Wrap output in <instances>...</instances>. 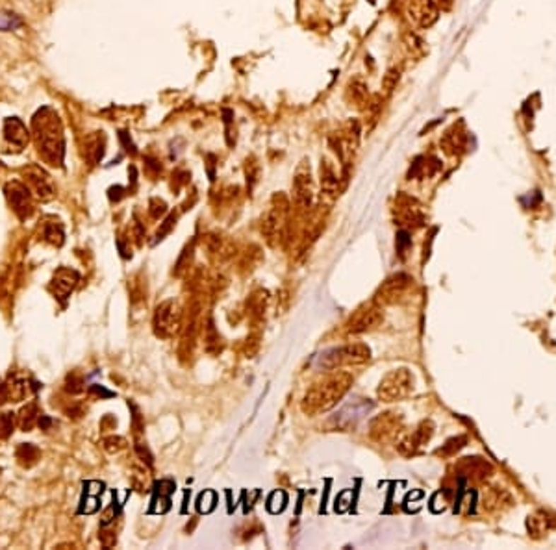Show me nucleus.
I'll list each match as a JSON object with an SVG mask.
<instances>
[{
    "instance_id": "nucleus-1",
    "label": "nucleus",
    "mask_w": 556,
    "mask_h": 550,
    "mask_svg": "<svg viewBox=\"0 0 556 550\" xmlns=\"http://www.w3.org/2000/svg\"><path fill=\"white\" fill-rule=\"evenodd\" d=\"M32 131L40 156L49 165L64 167L65 137L58 113L49 106L40 107L32 119Z\"/></svg>"
},
{
    "instance_id": "nucleus-2",
    "label": "nucleus",
    "mask_w": 556,
    "mask_h": 550,
    "mask_svg": "<svg viewBox=\"0 0 556 550\" xmlns=\"http://www.w3.org/2000/svg\"><path fill=\"white\" fill-rule=\"evenodd\" d=\"M352 376L343 370H334L310 387L303 399V411L310 417L327 414L351 390Z\"/></svg>"
},
{
    "instance_id": "nucleus-3",
    "label": "nucleus",
    "mask_w": 556,
    "mask_h": 550,
    "mask_svg": "<svg viewBox=\"0 0 556 550\" xmlns=\"http://www.w3.org/2000/svg\"><path fill=\"white\" fill-rule=\"evenodd\" d=\"M371 360V349L366 343H349V345L334 346L323 352L318 358V365L323 370H336L343 367L364 365Z\"/></svg>"
},
{
    "instance_id": "nucleus-4",
    "label": "nucleus",
    "mask_w": 556,
    "mask_h": 550,
    "mask_svg": "<svg viewBox=\"0 0 556 550\" xmlns=\"http://www.w3.org/2000/svg\"><path fill=\"white\" fill-rule=\"evenodd\" d=\"M414 384L415 378L412 375V370L400 367V369L390 370L382 378L376 394H378V399L382 402H397V400L406 399L414 391Z\"/></svg>"
},
{
    "instance_id": "nucleus-5",
    "label": "nucleus",
    "mask_w": 556,
    "mask_h": 550,
    "mask_svg": "<svg viewBox=\"0 0 556 550\" xmlns=\"http://www.w3.org/2000/svg\"><path fill=\"white\" fill-rule=\"evenodd\" d=\"M286 221H288V204L282 197H274L269 210L265 211L264 221H262V232L265 234L269 243L277 245L282 239Z\"/></svg>"
},
{
    "instance_id": "nucleus-6",
    "label": "nucleus",
    "mask_w": 556,
    "mask_h": 550,
    "mask_svg": "<svg viewBox=\"0 0 556 550\" xmlns=\"http://www.w3.org/2000/svg\"><path fill=\"white\" fill-rule=\"evenodd\" d=\"M384 321V313H382V306H378L375 300L371 304H364L349 317V321L345 324V330L352 336L357 334H366V332L375 330L376 327H381V322Z\"/></svg>"
},
{
    "instance_id": "nucleus-7",
    "label": "nucleus",
    "mask_w": 556,
    "mask_h": 550,
    "mask_svg": "<svg viewBox=\"0 0 556 550\" xmlns=\"http://www.w3.org/2000/svg\"><path fill=\"white\" fill-rule=\"evenodd\" d=\"M414 286V278L410 274L397 273L393 276H390L382 283L378 291L375 295V302L378 306H388V304H395V302L402 300L408 295V291Z\"/></svg>"
},
{
    "instance_id": "nucleus-8",
    "label": "nucleus",
    "mask_w": 556,
    "mask_h": 550,
    "mask_svg": "<svg viewBox=\"0 0 556 550\" xmlns=\"http://www.w3.org/2000/svg\"><path fill=\"white\" fill-rule=\"evenodd\" d=\"M180 324H182V313H180V308L176 306V302L175 300L161 302L160 306L156 308V312H154V321H152V327H154L156 336L173 337L176 332L180 330Z\"/></svg>"
},
{
    "instance_id": "nucleus-9",
    "label": "nucleus",
    "mask_w": 556,
    "mask_h": 550,
    "mask_svg": "<svg viewBox=\"0 0 556 550\" xmlns=\"http://www.w3.org/2000/svg\"><path fill=\"white\" fill-rule=\"evenodd\" d=\"M4 193L6 199H8V204L11 206V210L15 211V215L21 221H26L30 215L34 213V195L26 187V184L19 180L8 182L4 187Z\"/></svg>"
},
{
    "instance_id": "nucleus-10",
    "label": "nucleus",
    "mask_w": 556,
    "mask_h": 550,
    "mask_svg": "<svg viewBox=\"0 0 556 550\" xmlns=\"http://www.w3.org/2000/svg\"><path fill=\"white\" fill-rule=\"evenodd\" d=\"M23 176H25L26 187L32 191L35 199L43 200V202L54 199L56 187H54L50 176L47 175V170L41 169L40 165H28L23 169Z\"/></svg>"
},
{
    "instance_id": "nucleus-11",
    "label": "nucleus",
    "mask_w": 556,
    "mask_h": 550,
    "mask_svg": "<svg viewBox=\"0 0 556 550\" xmlns=\"http://www.w3.org/2000/svg\"><path fill=\"white\" fill-rule=\"evenodd\" d=\"M315 195V185H313L312 170L306 161H303L295 170V178H293V197L301 208H310Z\"/></svg>"
},
{
    "instance_id": "nucleus-12",
    "label": "nucleus",
    "mask_w": 556,
    "mask_h": 550,
    "mask_svg": "<svg viewBox=\"0 0 556 550\" xmlns=\"http://www.w3.org/2000/svg\"><path fill=\"white\" fill-rule=\"evenodd\" d=\"M400 428H402V417L399 414H393V411L381 414L371 423V438L378 443H384L388 439L395 438Z\"/></svg>"
},
{
    "instance_id": "nucleus-13",
    "label": "nucleus",
    "mask_w": 556,
    "mask_h": 550,
    "mask_svg": "<svg viewBox=\"0 0 556 550\" xmlns=\"http://www.w3.org/2000/svg\"><path fill=\"white\" fill-rule=\"evenodd\" d=\"M30 131L26 130V124L19 117H8L4 121V151L6 152H21L28 145Z\"/></svg>"
},
{
    "instance_id": "nucleus-14",
    "label": "nucleus",
    "mask_w": 556,
    "mask_h": 550,
    "mask_svg": "<svg viewBox=\"0 0 556 550\" xmlns=\"http://www.w3.org/2000/svg\"><path fill=\"white\" fill-rule=\"evenodd\" d=\"M79 280H80V274L76 273L74 269L62 267L54 273L49 289L52 291L54 297L58 298L62 304H65V300L71 297V293H73L74 288H76Z\"/></svg>"
},
{
    "instance_id": "nucleus-15",
    "label": "nucleus",
    "mask_w": 556,
    "mask_h": 550,
    "mask_svg": "<svg viewBox=\"0 0 556 550\" xmlns=\"http://www.w3.org/2000/svg\"><path fill=\"white\" fill-rule=\"evenodd\" d=\"M432 435H434V424H432V421H423L410 435H406V438L400 441L399 452L402 454V456H414V454L419 452L424 445L429 443Z\"/></svg>"
},
{
    "instance_id": "nucleus-16",
    "label": "nucleus",
    "mask_w": 556,
    "mask_h": 550,
    "mask_svg": "<svg viewBox=\"0 0 556 550\" xmlns=\"http://www.w3.org/2000/svg\"><path fill=\"white\" fill-rule=\"evenodd\" d=\"M371 406L373 404L364 399L354 400V402H351V404L343 406V408L337 411L336 417L332 419V423L336 424V428H340V430L354 428L358 421H360L361 417L367 414V411H369Z\"/></svg>"
},
{
    "instance_id": "nucleus-17",
    "label": "nucleus",
    "mask_w": 556,
    "mask_h": 550,
    "mask_svg": "<svg viewBox=\"0 0 556 550\" xmlns=\"http://www.w3.org/2000/svg\"><path fill=\"white\" fill-rule=\"evenodd\" d=\"M104 151H106V137L103 131H93L88 137H83L82 156L89 165H97L103 160Z\"/></svg>"
},
{
    "instance_id": "nucleus-18",
    "label": "nucleus",
    "mask_w": 556,
    "mask_h": 550,
    "mask_svg": "<svg viewBox=\"0 0 556 550\" xmlns=\"http://www.w3.org/2000/svg\"><path fill=\"white\" fill-rule=\"evenodd\" d=\"M460 471L463 472V474H460V478H473V480H486L493 474L492 463L482 458H477V456L463 458L460 463Z\"/></svg>"
},
{
    "instance_id": "nucleus-19",
    "label": "nucleus",
    "mask_w": 556,
    "mask_h": 550,
    "mask_svg": "<svg viewBox=\"0 0 556 550\" xmlns=\"http://www.w3.org/2000/svg\"><path fill=\"white\" fill-rule=\"evenodd\" d=\"M397 221L400 226L405 228H417L424 224V215L421 213V210L414 204V200H408L406 204H400L397 208Z\"/></svg>"
},
{
    "instance_id": "nucleus-20",
    "label": "nucleus",
    "mask_w": 556,
    "mask_h": 550,
    "mask_svg": "<svg viewBox=\"0 0 556 550\" xmlns=\"http://www.w3.org/2000/svg\"><path fill=\"white\" fill-rule=\"evenodd\" d=\"M41 238H43L47 243L54 245V247H62L65 241L64 224L59 223V219H56V217H47V219L41 223Z\"/></svg>"
},
{
    "instance_id": "nucleus-21",
    "label": "nucleus",
    "mask_w": 556,
    "mask_h": 550,
    "mask_svg": "<svg viewBox=\"0 0 556 550\" xmlns=\"http://www.w3.org/2000/svg\"><path fill=\"white\" fill-rule=\"evenodd\" d=\"M40 417H41V411L40 408H37V404H35V402H30V404H26L25 408L21 409L19 415H17V424H19L25 432H30V430L37 424Z\"/></svg>"
},
{
    "instance_id": "nucleus-22",
    "label": "nucleus",
    "mask_w": 556,
    "mask_h": 550,
    "mask_svg": "<svg viewBox=\"0 0 556 550\" xmlns=\"http://www.w3.org/2000/svg\"><path fill=\"white\" fill-rule=\"evenodd\" d=\"M527 526H528V534H532L534 537H540L551 528V519H549V515L543 513V511H538V513L528 517Z\"/></svg>"
},
{
    "instance_id": "nucleus-23",
    "label": "nucleus",
    "mask_w": 556,
    "mask_h": 550,
    "mask_svg": "<svg viewBox=\"0 0 556 550\" xmlns=\"http://www.w3.org/2000/svg\"><path fill=\"white\" fill-rule=\"evenodd\" d=\"M321 185L327 193H334L337 189V175L328 160L321 161Z\"/></svg>"
},
{
    "instance_id": "nucleus-24",
    "label": "nucleus",
    "mask_w": 556,
    "mask_h": 550,
    "mask_svg": "<svg viewBox=\"0 0 556 550\" xmlns=\"http://www.w3.org/2000/svg\"><path fill=\"white\" fill-rule=\"evenodd\" d=\"M347 97H349V100L354 104H364L366 103L367 98V86L364 83V80L361 78H354L349 82V86H347Z\"/></svg>"
},
{
    "instance_id": "nucleus-25",
    "label": "nucleus",
    "mask_w": 556,
    "mask_h": 550,
    "mask_svg": "<svg viewBox=\"0 0 556 550\" xmlns=\"http://www.w3.org/2000/svg\"><path fill=\"white\" fill-rule=\"evenodd\" d=\"M40 456H41L40 448L34 447V445L23 443L19 448H17V460H19V463L23 465V467H32L34 463H37Z\"/></svg>"
},
{
    "instance_id": "nucleus-26",
    "label": "nucleus",
    "mask_w": 556,
    "mask_h": 550,
    "mask_svg": "<svg viewBox=\"0 0 556 550\" xmlns=\"http://www.w3.org/2000/svg\"><path fill=\"white\" fill-rule=\"evenodd\" d=\"M465 443H468V438H465V435H458V438L449 439L444 447L436 450V454L444 456V458H451V456H454L458 450H462V448L465 447Z\"/></svg>"
},
{
    "instance_id": "nucleus-27",
    "label": "nucleus",
    "mask_w": 556,
    "mask_h": 550,
    "mask_svg": "<svg viewBox=\"0 0 556 550\" xmlns=\"http://www.w3.org/2000/svg\"><path fill=\"white\" fill-rule=\"evenodd\" d=\"M23 26V19L15 13H0V32H10Z\"/></svg>"
},
{
    "instance_id": "nucleus-28",
    "label": "nucleus",
    "mask_w": 556,
    "mask_h": 550,
    "mask_svg": "<svg viewBox=\"0 0 556 550\" xmlns=\"http://www.w3.org/2000/svg\"><path fill=\"white\" fill-rule=\"evenodd\" d=\"M15 423H17V419H15V415L10 414V411L0 415V439L10 438L15 428Z\"/></svg>"
},
{
    "instance_id": "nucleus-29",
    "label": "nucleus",
    "mask_w": 556,
    "mask_h": 550,
    "mask_svg": "<svg viewBox=\"0 0 556 550\" xmlns=\"http://www.w3.org/2000/svg\"><path fill=\"white\" fill-rule=\"evenodd\" d=\"M176 219H178V215H175V213H171V215H169V217H167L166 223L161 224V228L158 230V234H156V239H154V243H158V241H161V239H166V235L169 234V232H171L173 228H175Z\"/></svg>"
},
{
    "instance_id": "nucleus-30",
    "label": "nucleus",
    "mask_w": 556,
    "mask_h": 550,
    "mask_svg": "<svg viewBox=\"0 0 556 550\" xmlns=\"http://www.w3.org/2000/svg\"><path fill=\"white\" fill-rule=\"evenodd\" d=\"M412 247V241L410 238H408V234L406 232H399V235H397V252H399L400 258H405L406 250L410 249Z\"/></svg>"
},
{
    "instance_id": "nucleus-31",
    "label": "nucleus",
    "mask_w": 556,
    "mask_h": 550,
    "mask_svg": "<svg viewBox=\"0 0 556 550\" xmlns=\"http://www.w3.org/2000/svg\"><path fill=\"white\" fill-rule=\"evenodd\" d=\"M167 206L163 200L160 199H152L151 200V217L152 219H160L161 215H166Z\"/></svg>"
},
{
    "instance_id": "nucleus-32",
    "label": "nucleus",
    "mask_w": 556,
    "mask_h": 550,
    "mask_svg": "<svg viewBox=\"0 0 556 550\" xmlns=\"http://www.w3.org/2000/svg\"><path fill=\"white\" fill-rule=\"evenodd\" d=\"M83 390V380L80 378V376L76 375H71L69 376L67 380V391H71V393H80V391Z\"/></svg>"
},
{
    "instance_id": "nucleus-33",
    "label": "nucleus",
    "mask_w": 556,
    "mask_h": 550,
    "mask_svg": "<svg viewBox=\"0 0 556 550\" xmlns=\"http://www.w3.org/2000/svg\"><path fill=\"white\" fill-rule=\"evenodd\" d=\"M10 400V391H8V384L0 382V406Z\"/></svg>"
},
{
    "instance_id": "nucleus-34",
    "label": "nucleus",
    "mask_w": 556,
    "mask_h": 550,
    "mask_svg": "<svg viewBox=\"0 0 556 550\" xmlns=\"http://www.w3.org/2000/svg\"><path fill=\"white\" fill-rule=\"evenodd\" d=\"M91 391H93V393L103 394V397H112V394H113V393H110V391L103 390V387H98V385H93V387H91Z\"/></svg>"
}]
</instances>
